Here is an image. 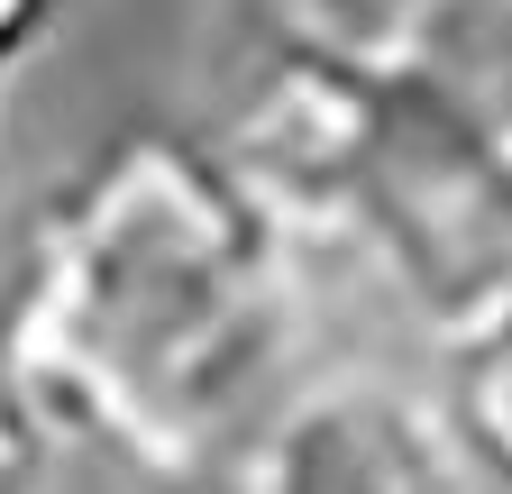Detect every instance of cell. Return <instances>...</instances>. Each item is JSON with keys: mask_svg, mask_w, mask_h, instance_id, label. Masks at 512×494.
<instances>
[{"mask_svg": "<svg viewBox=\"0 0 512 494\" xmlns=\"http://www.w3.org/2000/svg\"><path fill=\"white\" fill-rule=\"evenodd\" d=\"M293 339V229L192 129H119L37 202L0 366L55 440L147 476L229 449Z\"/></svg>", "mask_w": 512, "mask_h": 494, "instance_id": "obj_1", "label": "cell"}, {"mask_svg": "<svg viewBox=\"0 0 512 494\" xmlns=\"http://www.w3.org/2000/svg\"><path fill=\"white\" fill-rule=\"evenodd\" d=\"M202 138L293 238H348L412 330L448 339L512 302V119L467 83L266 10L238 28Z\"/></svg>", "mask_w": 512, "mask_h": 494, "instance_id": "obj_2", "label": "cell"}, {"mask_svg": "<svg viewBox=\"0 0 512 494\" xmlns=\"http://www.w3.org/2000/svg\"><path fill=\"white\" fill-rule=\"evenodd\" d=\"M238 440L275 494H476L439 440L430 394L384 376H320Z\"/></svg>", "mask_w": 512, "mask_h": 494, "instance_id": "obj_3", "label": "cell"}, {"mask_svg": "<svg viewBox=\"0 0 512 494\" xmlns=\"http://www.w3.org/2000/svg\"><path fill=\"white\" fill-rule=\"evenodd\" d=\"M430 412H439V440L458 458V476L485 494H512V302H494V312H476L467 330L439 339Z\"/></svg>", "mask_w": 512, "mask_h": 494, "instance_id": "obj_4", "label": "cell"}, {"mask_svg": "<svg viewBox=\"0 0 512 494\" xmlns=\"http://www.w3.org/2000/svg\"><path fill=\"white\" fill-rule=\"evenodd\" d=\"M55 458V430H46V412L10 385V366H0V494H46V467Z\"/></svg>", "mask_w": 512, "mask_h": 494, "instance_id": "obj_5", "label": "cell"}, {"mask_svg": "<svg viewBox=\"0 0 512 494\" xmlns=\"http://www.w3.org/2000/svg\"><path fill=\"white\" fill-rule=\"evenodd\" d=\"M55 28H64V0H0V110H10L19 74L55 46Z\"/></svg>", "mask_w": 512, "mask_h": 494, "instance_id": "obj_6", "label": "cell"}, {"mask_svg": "<svg viewBox=\"0 0 512 494\" xmlns=\"http://www.w3.org/2000/svg\"><path fill=\"white\" fill-rule=\"evenodd\" d=\"M156 494H275V485H266V467L247 458V440H229V449H211V458L156 476Z\"/></svg>", "mask_w": 512, "mask_h": 494, "instance_id": "obj_7", "label": "cell"}]
</instances>
